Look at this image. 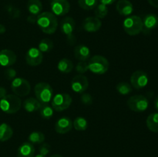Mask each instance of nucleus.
I'll return each instance as SVG.
<instances>
[{"mask_svg":"<svg viewBox=\"0 0 158 157\" xmlns=\"http://www.w3.org/2000/svg\"><path fill=\"white\" fill-rule=\"evenodd\" d=\"M35 157H46V156H45V155H42V154H38V155H35Z\"/></svg>","mask_w":158,"mask_h":157,"instance_id":"nucleus-44","label":"nucleus"},{"mask_svg":"<svg viewBox=\"0 0 158 157\" xmlns=\"http://www.w3.org/2000/svg\"><path fill=\"white\" fill-rule=\"evenodd\" d=\"M50 6L52 13L58 16L65 15L70 9V5L68 0H52Z\"/></svg>","mask_w":158,"mask_h":157,"instance_id":"nucleus-12","label":"nucleus"},{"mask_svg":"<svg viewBox=\"0 0 158 157\" xmlns=\"http://www.w3.org/2000/svg\"><path fill=\"white\" fill-rule=\"evenodd\" d=\"M42 104L37 99L28 98L23 102V108L28 112H33L40 110Z\"/></svg>","mask_w":158,"mask_h":157,"instance_id":"nucleus-21","label":"nucleus"},{"mask_svg":"<svg viewBox=\"0 0 158 157\" xmlns=\"http://www.w3.org/2000/svg\"><path fill=\"white\" fill-rule=\"evenodd\" d=\"M57 69L62 73H70L73 69V63L69 58H62L57 64Z\"/></svg>","mask_w":158,"mask_h":157,"instance_id":"nucleus-22","label":"nucleus"},{"mask_svg":"<svg viewBox=\"0 0 158 157\" xmlns=\"http://www.w3.org/2000/svg\"><path fill=\"white\" fill-rule=\"evenodd\" d=\"M54 44L53 42L49 38H43L39 43L38 49L41 51L42 52H49L53 48Z\"/></svg>","mask_w":158,"mask_h":157,"instance_id":"nucleus-29","label":"nucleus"},{"mask_svg":"<svg viewBox=\"0 0 158 157\" xmlns=\"http://www.w3.org/2000/svg\"><path fill=\"white\" fill-rule=\"evenodd\" d=\"M94 13H95L96 17L98 18L99 19H100V18H104L108 14L107 6L106 5L102 4V3L97 4V6L94 9Z\"/></svg>","mask_w":158,"mask_h":157,"instance_id":"nucleus-30","label":"nucleus"},{"mask_svg":"<svg viewBox=\"0 0 158 157\" xmlns=\"http://www.w3.org/2000/svg\"><path fill=\"white\" fill-rule=\"evenodd\" d=\"M102 22L97 17H87L83 22V27L88 32H96L101 28Z\"/></svg>","mask_w":158,"mask_h":157,"instance_id":"nucleus-17","label":"nucleus"},{"mask_svg":"<svg viewBox=\"0 0 158 157\" xmlns=\"http://www.w3.org/2000/svg\"><path fill=\"white\" fill-rule=\"evenodd\" d=\"M28 139L32 144H41L44 142L45 135L41 132H32L29 134Z\"/></svg>","mask_w":158,"mask_h":157,"instance_id":"nucleus-28","label":"nucleus"},{"mask_svg":"<svg viewBox=\"0 0 158 157\" xmlns=\"http://www.w3.org/2000/svg\"><path fill=\"white\" fill-rule=\"evenodd\" d=\"M17 55L13 51L9 49H2L0 51V66H11L16 62Z\"/></svg>","mask_w":158,"mask_h":157,"instance_id":"nucleus-14","label":"nucleus"},{"mask_svg":"<svg viewBox=\"0 0 158 157\" xmlns=\"http://www.w3.org/2000/svg\"><path fill=\"white\" fill-rule=\"evenodd\" d=\"M76 70L80 74H83L89 70V66H88V62L86 61H80L77 63L76 66Z\"/></svg>","mask_w":158,"mask_h":157,"instance_id":"nucleus-33","label":"nucleus"},{"mask_svg":"<svg viewBox=\"0 0 158 157\" xmlns=\"http://www.w3.org/2000/svg\"><path fill=\"white\" fill-rule=\"evenodd\" d=\"M22 101L15 95H6L0 100V109L7 114H14L19 112L22 107Z\"/></svg>","mask_w":158,"mask_h":157,"instance_id":"nucleus-2","label":"nucleus"},{"mask_svg":"<svg viewBox=\"0 0 158 157\" xmlns=\"http://www.w3.org/2000/svg\"><path fill=\"white\" fill-rule=\"evenodd\" d=\"M74 55L80 61H87L90 57V50L84 45H79L74 49Z\"/></svg>","mask_w":158,"mask_h":157,"instance_id":"nucleus-20","label":"nucleus"},{"mask_svg":"<svg viewBox=\"0 0 158 157\" xmlns=\"http://www.w3.org/2000/svg\"><path fill=\"white\" fill-rule=\"evenodd\" d=\"M89 86L87 78L82 74L74 76L71 82V88L77 93H83Z\"/></svg>","mask_w":158,"mask_h":157,"instance_id":"nucleus-13","label":"nucleus"},{"mask_svg":"<svg viewBox=\"0 0 158 157\" xmlns=\"http://www.w3.org/2000/svg\"><path fill=\"white\" fill-rule=\"evenodd\" d=\"M116 89L120 95H128L132 92V87L131 85L127 83H124V82L118 83L116 86Z\"/></svg>","mask_w":158,"mask_h":157,"instance_id":"nucleus-32","label":"nucleus"},{"mask_svg":"<svg viewBox=\"0 0 158 157\" xmlns=\"http://www.w3.org/2000/svg\"><path fill=\"white\" fill-rule=\"evenodd\" d=\"M73 128V122L68 117L59 119L55 124V130L59 134H66Z\"/></svg>","mask_w":158,"mask_h":157,"instance_id":"nucleus-15","label":"nucleus"},{"mask_svg":"<svg viewBox=\"0 0 158 157\" xmlns=\"http://www.w3.org/2000/svg\"><path fill=\"white\" fill-rule=\"evenodd\" d=\"M146 123L149 130L158 132V112H154L148 115Z\"/></svg>","mask_w":158,"mask_h":157,"instance_id":"nucleus-25","label":"nucleus"},{"mask_svg":"<svg viewBox=\"0 0 158 157\" xmlns=\"http://www.w3.org/2000/svg\"><path fill=\"white\" fill-rule=\"evenodd\" d=\"M131 83L133 87L136 89L144 88L148 83V75L145 72L137 70L133 72L131 77Z\"/></svg>","mask_w":158,"mask_h":157,"instance_id":"nucleus-10","label":"nucleus"},{"mask_svg":"<svg viewBox=\"0 0 158 157\" xmlns=\"http://www.w3.org/2000/svg\"><path fill=\"white\" fill-rule=\"evenodd\" d=\"M39 111H40L42 118L45 119H49L53 115L54 109L49 104H42Z\"/></svg>","mask_w":158,"mask_h":157,"instance_id":"nucleus-26","label":"nucleus"},{"mask_svg":"<svg viewBox=\"0 0 158 157\" xmlns=\"http://www.w3.org/2000/svg\"><path fill=\"white\" fill-rule=\"evenodd\" d=\"M35 95L41 104H49L53 98V90L49 84L46 83H39L35 85Z\"/></svg>","mask_w":158,"mask_h":157,"instance_id":"nucleus-5","label":"nucleus"},{"mask_svg":"<svg viewBox=\"0 0 158 157\" xmlns=\"http://www.w3.org/2000/svg\"><path fill=\"white\" fill-rule=\"evenodd\" d=\"M98 4L97 0H78V5L84 10H91L95 9Z\"/></svg>","mask_w":158,"mask_h":157,"instance_id":"nucleus-31","label":"nucleus"},{"mask_svg":"<svg viewBox=\"0 0 158 157\" xmlns=\"http://www.w3.org/2000/svg\"><path fill=\"white\" fill-rule=\"evenodd\" d=\"M89 70L97 75H103L109 69V62L103 55H97L89 58Z\"/></svg>","mask_w":158,"mask_h":157,"instance_id":"nucleus-4","label":"nucleus"},{"mask_svg":"<svg viewBox=\"0 0 158 157\" xmlns=\"http://www.w3.org/2000/svg\"><path fill=\"white\" fill-rule=\"evenodd\" d=\"M35 148L29 142L23 143L17 151V157H34Z\"/></svg>","mask_w":158,"mask_h":157,"instance_id":"nucleus-19","label":"nucleus"},{"mask_svg":"<svg viewBox=\"0 0 158 157\" xmlns=\"http://www.w3.org/2000/svg\"><path fill=\"white\" fill-rule=\"evenodd\" d=\"M143 31L144 34H149L158 26V16L155 14H148L143 20Z\"/></svg>","mask_w":158,"mask_h":157,"instance_id":"nucleus-16","label":"nucleus"},{"mask_svg":"<svg viewBox=\"0 0 158 157\" xmlns=\"http://www.w3.org/2000/svg\"><path fill=\"white\" fill-rule=\"evenodd\" d=\"M27 9L31 15H38L43 9V4L40 0H29L27 3Z\"/></svg>","mask_w":158,"mask_h":157,"instance_id":"nucleus-24","label":"nucleus"},{"mask_svg":"<svg viewBox=\"0 0 158 157\" xmlns=\"http://www.w3.org/2000/svg\"><path fill=\"white\" fill-rule=\"evenodd\" d=\"M50 151V146L47 143H43L40 147V154L45 155L46 156Z\"/></svg>","mask_w":158,"mask_h":157,"instance_id":"nucleus-36","label":"nucleus"},{"mask_svg":"<svg viewBox=\"0 0 158 157\" xmlns=\"http://www.w3.org/2000/svg\"><path fill=\"white\" fill-rule=\"evenodd\" d=\"M13 135V130L9 125L2 123L0 125V142H6L10 139Z\"/></svg>","mask_w":158,"mask_h":157,"instance_id":"nucleus-23","label":"nucleus"},{"mask_svg":"<svg viewBox=\"0 0 158 157\" xmlns=\"http://www.w3.org/2000/svg\"><path fill=\"white\" fill-rule=\"evenodd\" d=\"M6 32V27L4 25L0 24V34H2Z\"/></svg>","mask_w":158,"mask_h":157,"instance_id":"nucleus-41","label":"nucleus"},{"mask_svg":"<svg viewBox=\"0 0 158 157\" xmlns=\"http://www.w3.org/2000/svg\"><path fill=\"white\" fill-rule=\"evenodd\" d=\"M116 9L120 15L129 16L134 11V6L129 0H119L116 5Z\"/></svg>","mask_w":158,"mask_h":157,"instance_id":"nucleus-18","label":"nucleus"},{"mask_svg":"<svg viewBox=\"0 0 158 157\" xmlns=\"http://www.w3.org/2000/svg\"><path fill=\"white\" fill-rule=\"evenodd\" d=\"M4 75L6 78V79L12 80V81L14 78H16V71L14 69H12V68H9V69H7L5 71Z\"/></svg>","mask_w":158,"mask_h":157,"instance_id":"nucleus-34","label":"nucleus"},{"mask_svg":"<svg viewBox=\"0 0 158 157\" xmlns=\"http://www.w3.org/2000/svg\"><path fill=\"white\" fill-rule=\"evenodd\" d=\"M50 157H63V156H62L61 155H59V154H55V155H51Z\"/></svg>","mask_w":158,"mask_h":157,"instance_id":"nucleus-43","label":"nucleus"},{"mask_svg":"<svg viewBox=\"0 0 158 157\" xmlns=\"http://www.w3.org/2000/svg\"><path fill=\"white\" fill-rule=\"evenodd\" d=\"M143 20L137 15L127 17L123 22V28L125 32L131 36L140 34L143 31Z\"/></svg>","mask_w":158,"mask_h":157,"instance_id":"nucleus-3","label":"nucleus"},{"mask_svg":"<svg viewBox=\"0 0 158 157\" xmlns=\"http://www.w3.org/2000/svg\"><path fill=\"white\" fill-rule=\"evenodd\" d=\"M154 107L158 111V96L156 98L155 101H154Z\"/></svg>","mask_w":158,"mask_h":157,"instance_id":"nucleus-42","label":"nucleus"},{"mask_svg":"<svg viewBox=\"0 0 158 157\" xmlns=\"http://www.w3.org/2000/svg\"><path fill=\"white\" fill-rule=\"evenodd\" d=\"M74 129L77 131H85L88 127L87 120L82 116L77 117L73 123Z\"/></svg>","mask_w":158,"mask_h":157,"instance_id":"nucleus-27","label":"nucleus"},{"mask_svg":"<svg viewBox=\"0 0 158 157\" xmlns=\"http://www.w3.org/2000/svg\"><path fill=\"white\" fill-rule=\"evenodd\" d=\"M36 20H37V15H31L27 17V22H29L31 23V24H34V23L36 22Z\"/></svg>","mask_w":158,"mask_h":157,"instance_id":"nucleus-37","label":"nucleus"},{"mask_svg":"<svg viewBox=\"0 0 158 157\" xmlns=\"http://www.w3.org/2000/svg\"><path fill=\"white\" fill-rule=\"evenodd\" d=\"M148 3L154 8H158V0H148Z\"/></svg>","mask_w":158,"mask_h":157,"instance_id":"nucleus-40","label":"nucleus"},{"mask_svg":"<svg viewBox=\"0 0 158 157\" xmlns=\"http://www.w3.org/2000/svg\"><path fill=\"white\" fill-rule=\"evenodd\" d=\"M81 102L84 105L89 106L93 103V97L89 93H83L81 96Z\"/></svg>","mask_w":158,"mask_h":157,"instance_id":"nucleus-35","label":"nucleus"},{"mask_svg":"<svg viewBox=\"0 0 158 157\" xmlns=\"http://www.w3.org/2000/svg\"><path fill=\"white\" fill-rule=\"evenodd\" d=\"M36 23L46 34H53L58 28V20L52 12H44L37 15Z\"/></svg>","mask_w":158,"mask_h":157,"instance_id":"nucleus-1","label":"nucleus"},{"mask_svg":"<svg viewBox=\"0 0 158 157\" xmlns=\"http://www.w3.org/2000/svg\"><path fill=\"white\" fill-rule=\"evenodd\" d=\"M43 52L38 48L32 47L26 54V61L29 66H37L43 62Z\"/></svg>","mask_w":158,"mask_h":157,"instance_id":"nucleus-11","label":"nucleus"},{"mask_svg":"<svg viewBox=\"0 0 158 157\" xmlns=\"http://www.w3.org/2000/svg\"><path fill=\"white\" fill-rule=\"evenodd\" d=\"M73 99L68 93L56 94L52 99V107L56 112H62L70 106Z\"/></svg>","mask_w":158,"mask_h":157,"instance_id":"nucleus-9","label":"nucleus"},{"mask_svg":"<svg viewBox=\"0 0 158 157\" xmlns=\"http://www.w3.org/2000/svg\"><path fill=\"white\" fill-rule=\"evenodd\" d=\"M100 2V3L103 5H106V6H109V5H112L113 3H114L116 2V0H99Z\"/></svg>","mask_w":158,"mask_h":157,"instance_id":"nucleus-38","label":"nucleus"},{"mask_svg":"<svg viewBox=\"0 0 158 157\" xmlns=\"http://www.w3.org/2000/svg\"><path fill=\"white\" fill-rule=\"evenodd\" d=\"M75 26V20L72 17H65L60 22V29L66 35V40L69 45H73L76 42V38L73 33Z\"/></svg>","mask_w":158,"mask_h":157,"instance_id":"nucleus-6","label":"nucleus"},{"mask_svg":"<svg viewBox=\"0 0 158 157\" xmlns=\"http://www.w3.org/2000/svg\"><path fill=\"white\" fill-rule=\"evenodd\" d=\"M11 89L15 95L23 97L29 95L31 90V86L27 80L19 77L12 81Z\"/></svg>","mask_w":158,"mask_h":157,"instance_id":"nucleus-7","label":"nucleus"},{"mask_svg":"<svg viewBox=\"0 0 158 157\" xmlns=\"http://www.w3.org/2000/svg\"><path fill=\"white\" fill-rule=\"evenodd\" d=\"M6 95H7V91H6V89L4 87L0 86V99H2Z\"/></svg>","mask_w":158,"mask_h":157,"instance_id":"nucleus-39","label":"nucleus"},{"mask_svg":"<svg viewBox=\"0 0 158 157\" xmlns=\"http://www.w3.org/2000/svg\"><path fill=\"white\" fill-rule=\"evenodd\" d=\"M127 106L131 110L136 112H144L149 106L148 99L142 95H135L130 97L127 100Z\"/></svg>","mask_w":158,"mask_h":157,"instance_id":"nucleus-8","label":"nucleus"}]
</instances>
